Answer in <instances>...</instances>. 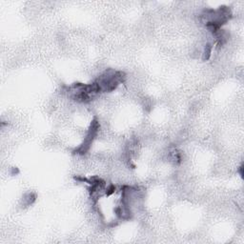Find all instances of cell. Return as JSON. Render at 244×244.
<instances>
[{"mask_svg": "<svg viewBox=\"0 0 244 244\" xmlns=\"http://www.w3.org/2000/svg\"><path fill=\"white\" fill-rule=\"evenodd\" d=\"M98 129H99V122L97 121L96 118H95L93 120L91 126H90V129H89V131H88V133L86 135V137L84 138L83 143L75 150L76 153L83 155V153H87L89 151V149H90V147H91L95 137L97 135Z\"/></svg>", "mask_w": 244, "mask_h": 244, "instance_id": "obj_1", "label": "cell"}, {"mask_svg": "<svg viewBox=\"0 0 244 244\" xmlns=\"http://www.w3.org/2000/svg\"><path fill=\"white\" fill-rule=\"evenodd\" d=\"M212 50H213V46L211 44H206L204 48V52H203V55H202V59L203 60H208L211 56V54H212Z\"/></svg>", "mask_w": 244, "mask_h": 244, "instance_id": "obj_2", "label": "cell"}, {"mask_svg": "<svg viewBox=\"0 0 244 244\" xmlns=\"http://www.w3.org/2000/svg\"><path fill=\"white\" fill-rule=\"evenodd\" d=\"M242 169H243V167H242V166H240V167H239V174H240V175H241V176L243 175V173H242Z\"/></svg>", "mask_w": 244, "mask_h": 244, "instance_id": "obj_3", "label": "cell"}]
</instances>
